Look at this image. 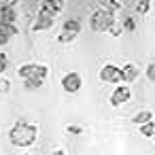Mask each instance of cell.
<instances>
[{"instance_id":"6da1fadb","label":"cell","mask_w":155,"mask_h":155,"mask_svg":"<svg viewBox=\"0 0 155 155\" xmlns=\"http://www.w3.org/2000/svg\"><path fill=\"white\" fill-rule=\"evenodd\" d=\"M36 138H38V127L34 123L26 121V119L15 121V125L9 130V142L15 144V147H19V149L32 147L36 142Z\"/></svg>"},{"instance_id":"7a4b0ae2","label":"cell","mask_w":155,"mask_h":155,"mask_svg":"<svg viewBox=\"0 0 155 155\" xmlns=\"http://www.w3.org/2000/svg\"><path fill=\"white\" fill-rule=\"evenodd\" d=\"M113 24H115L113 9H98V11H94V15L89 19V26L94 32H108V28Z\"/></svg>"},{"instance_id":"3957f363","label":"cell","mask_w":155,"mask_h":155,"mask_svg":"<svg viewBox=\"0 0 155 155\" xmlns=\"http://www.w3.org/2000/svg\"><path fill=\"white\" fill-rule=\"evenodd\" d=\"M55 15H58V11H53V9H49V7H41V11H38V15H36V21L32 24V30H34V32H45V30L53 28Z\"/></svg>"},{"instance_id":"277c9868","label":"cell","mask_w":155,"mask_h":155,"mask_svg":"<svg viewBox=\"0 0 155 155\" xmlns=\"http://www.w3.org/2000/svg\"><path fill=\"white\" fill-rule=\"evenodd\" d=\"M17 74H19L21 79H28V77H43V79H47V77H49V66L28 62V64H21V66L17 68Z\"/></svg>"},{"instance_id":"5b68a950","label":"cell","mask_w":155,"mask_h":155,"mask_svg":"<svg viewBox=\"0 0 155 155\" xmlns=\"http://www.w3.org/2000/svg\"><path fill=\"white\" fill-rule=\"evenodd\" d=\"M130 98H132V89H130V85L127 83H117V87L110 91V98H108V102H110V106H123L125 102H130Z\"/></svg>"},{"instance_id":"8992f818","label":"cell","mask_w":155,"mask_h":155,"mask_svg":"<svg viewBox=\"0 0 155 155\" xmlns=\"http://www.w3.org/2000/svg\"><path fill=\"white\" fill-rule=\"evenodd\" d=\"M100 81L102 83H108V85H117L123 81V74H121V68H117L115 64H104L100 68Z\"/></svg>"},{"instance_id":"52a82bcc","label":"cell","mask_w":155,"mask_h":155,"mask_svg":"<svg viewBox=\"0 0 155 155\" xmlns=\"http://www.w3.org/2000/svg\"><path fill=\"white\" fill-rule=\"evenodd\" d=\"M83 87V77L79 74V72H66L64 77H62V89L66 91V94H77L79 89Z\"/></svg>"},{"instance_id":"ba28073f","label":"cell","mask_w":155,"mask_h":155,"mask_svg":"<svg viewBox=\"0 0 155 155\" xmlns=\"http://www.w3.org/2000/svg\"><path fill=\"white\" fill-rule=\"evenodd\" d=\"M17 32H19V30H17L15 24H9V21H2V19H0V47L9 45L11 38H13Z\"/></svg>"},{"instance_id":"9c48e42d","label":"cell","mask_w":155,"mask_h":155,"mask_svg":"<svg viewBox=\"0 0 155 155\" xmlns=\"http://www.w3.org/2000/svg\"><path fill=\"white\" fill-rule=\"evenodd\" d=\"M0 19H2V21H9V24H15V19H17L15 5L2 2V7H0Z\"/></svg>"},{"instance_id":"30bf717a","label":"cell","mask_w":155,"mask_h":155,"mask_svg":"<svg viewBox=\"0 0 155 155\" xmlns=\"http://www.w3.org/2000/svg\"><path fill=\"white\" fill-rule=\"evenodd\" d=\"M121 74H123V81H125V83H134V81L140 77V68H138L136 64H125V66L121 68Z\"/></svg>"},{"instance_id":"8fae6325","label":"cell","mask_w":155,"mask_h":155,"mask_svg":"<svg viewBox=\"0 0 155 155\" xmlns=\"http://www.w3.org/2000/svg\"><path fill=\"white\" fill-rule=\"evenodd\" d=\"M151 119H153V113L151 110H138V113L132 115V123L134 125H142V123H147Z\"/></svg>"},{"instance_id":"7c38bea8","label":"cell","mask_w":155,"mask_h":155,"mask_svg":"<svg viewBox=\"0 0 155 155\" xmlns=\"http://www.w3.org/2000/svg\"><path fill=\"white\" fill-rule=\"evenodd\" d=\"M43 83H45V79H43V77H28V79H24V87H26L28 91L38 89Z\"/></svg>"},{"instance_id":"4fadbf2b","label":"cell","mask_w":155,"mask_h":155,"mask_svg":"<svg viewBox=\"0 0 155 155\" xmlns=\"http://www.w3.org/2000/svg\"><path fill=\"white\" fill-rule=\"evenodd\" d=\"M138 127H140V134L144 138H153V134H155V121L153 119L147 121V123H142V125H138Z\"/></svg>"},{"instance_id":"5bb4252c","label":"cell","mask_w":155,"mask_h":155,"mask_svg":"<svg viewBox=\"0 0 155 155\" xmlns=\"http://www.w3.org/2000/svg\"><path fill=\"white\" fill-rule=\"evenodd\" d=\"M64 30H70V32L79 34V32H81V21L74 19V17H72V19H66V21H64Z\"/></svg>"},{"instance_id":"9a60e30c","label":"cell","mask_w":155,"mask_h":155,"mask_svg":"<svg viewBox=\"0 0 155 155\" xmlns=\"http://www.w3.org/2000/svg\"><path fill=\"white\" fill-rule=\"evenodd\" d=\"M136 13L138 15L151 13V0H138V2H136Z\"/></svg>"},{"instance_id":"2e32d148","label":"cell","mask_w":155,"mask_h":155,"mask_svg":"<svg viewBox=\"0 0 155 155\" xmlns=\"http://www.w3.org/2000/svg\"><path fill=\"white\" fill-rule=\"evenodd\" d=\"M121 26H123V32H134L136 30V19L134 17H123Z\"/></svg>"},{"instance_id":"e0dca14e","label":"cell","mask_w":155,"mask_h":155,"mask_svg":"<svg viewBox=\"0 0 155 155\" xmlns=\"http://www.w3.org/2000/svg\"><path fill=\"white\" fill-rule=\"evenodd\" d=\"M77 36H79V34H74V32H70V30H62L60 36H58V41H60V43H72Z\"/></svg>"},{"instance_id":"ac0fdd59","label":"cell","mask_w":155,"mask_h":155,"mask_svg":"<svg viewBox=\"0 0 155 155\" xmlns=\"http://www.w3.org/2000/svg\"><path fill=\"white\" fill-rule=\"evenodd\" d=\"M62 2H64V0H41L43 7H49V9H53V11H60V9H62Z\"/></svg>"},{"instance_id":"d6986e66","label":"cell","mask_w":155,"mask_h":155,"mask_svg":"<svg viewBox=\"0 0 155 155\" xmlns=\"http://www.w3.org/2000/svg\"><path fill=\"white\" fill-rule=\"evenodd\" d=\"M144 74H147V79H149L151 83H155V60L147 64V68H144Z\"/></svg>"},{"instance_id":"ffe728a7","label":"cell","mask_w":155,"mask_h":155,"mask_svg":"<svg viewBox=\"0 0 155 155\" xmlns=\"http://www.w3.org/2000/svg\"><path fill=\"white\" fill-rule=\"evenodd\" d=\"M9 91H11V81L0 77V96H5V94H9Z\"/></svg>"},{"instance_id":"44dd1931","label":"cell","mask_w":155,"mask_h":155,"mask_svg":"<svg viewBox=\"0 0 155 155\" xmlns=\"http://www.w3.org/2000/svg\"><path fill=\"white\" fill-rule=\"evenodd\" d=\"M9 68V58H7V53H2L0 51V77L5 74V70Z\"/></svg>"},{"instance_id":"7402d4cb","label":"cell","mask_w":155,"mask_h":155,"mask_svg":"<svg viewBox=\"0 0 155 155\" xmlns=\"http://www.w3.org/2000/svg\"><path fill=\"white\" fill-rule=\"evenodd\" d=\"M108 32H110V34H115V36H119V34L123 32V26H121V24H113V26L108 28Z\"/></svg>"},{"instance_id":"603a6c76","label":"cell","mask_w":155,"mask_h":155,"mask_svg":"<svg viewBox=\"0 0 155 155\" xmlns=\"http://www.w3.org/2000/svg\"><path fill=\"white\" fill-rule=\"evenodd\" d=\"M104 2L108 5V9H119V7H121L119 0H104Z\"/></svg>"},{"instance_id":"cb8c5ba5","label":"cell","mask_w":155,"mask_h":155,"mask_svg":"<svg viewBox=\"0 0 155 155\" xmlns=\"http://www.w3.org/2000/svg\"><path fill=\"white\" fill-rule=\"evenodd\" d=\"M68 132H70V134H81L83 130H81L79 125H68Z\"/></svg>"},{"instance_id":"d4e9b609","label":"cell","mask_w":155,"mask_h":155,"mask_svg":"<svg viewBox=\"0 0 155 155\" xmlns=\"http://www.w3.org/2000/svg\"><path fill=\"white\" fill-rule=\"evenodd\" d=\"M153 140H155V134H153Z\"/></svg>"}]
</instances>
